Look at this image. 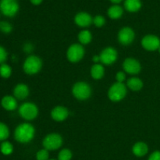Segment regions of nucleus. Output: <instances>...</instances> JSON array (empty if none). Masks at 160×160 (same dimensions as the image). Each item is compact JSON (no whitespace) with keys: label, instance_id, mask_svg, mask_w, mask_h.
<instances>
[{"label":"nucleus","instance_id":"obj_17","mask_svg":"<svg viewBox=\"0 0 160 160\" xmlns=\"http://www.w3.org/2000/svg\"><path fill=\"white\" fill-rule=\"evenodd\" d=\"M133 153L136 156L138 157H142V156H145L148 152V146L144 142H138L133 147Z\"/></svg>","mask_w":160,"mask_h":160},{"label":"nucleus","instance_id":"obj_24","mask_svg":"<svg viewBox=\"0 0 160 160\" xmlns=\"http://www.w3.org/2000/svg\"><path fill=\"white\" fill-rule=\"evenodd\" d=\"M12 74V69L8 64L2 63L0 65V76L3 78H8Z\"/></svg>","mask_w":160,"mask_h":160},{"label":"nucleus","instance_id":"obj_6","mask_svg":"<svg viewBox=\"0 0 160 160\" xmlns=\"http://www.w3.org/2000/svg\"><path fill=\"white\" fill-rule=\"evenodd\" d=\"M0 10L3 15L12 17L19 10V4L17 0H1Z\"/></svg>","mask_w":160,"mask_h":160},{"label":"nucleus","instance_id":"obj_3","mask_svg":"<svg viewBox=\"0 0 160 160\" xmlns=\"http://www.w3.org/2000/svg\"><path fill=\"white\" fill-rule=\"evenodd\" d=\"M73 95L79 100H86L92 95V89L89 84L85 82H78L73 85Z\"/></svg>","mask_w":160,"mask_h":160},{"label":"nucleus","instance_id":"obj_10","mask_svg":"<svg viewBox=\"0 0 160 160\" xmlns=\"http://www.w3.org/2000/svg\"><path fill=\"white\" fill-rule=\"evenodd\" d=\"M142 45L148 51H156L160 46V40L156 35H146L142 40Z\"/></svg>","mask_w":160,"mask_h":160},{"label":"nucleus","instance_id":"obj_11","mask_svg":"<svg viewBox=\"0 0 160 160\" xmlns=\"http://www.w3.org/2000/svg\"><path fill=\"white\" fill-rule=\"evenodd\" d=\"M119 42L124 45H128L133 42L134 39V32L131 28H123L118 34Z\"/></svg>","mask_w":160,"mask_h":160},{"label":"nucleus","instance_id":"obj_26","mask_svg":"<svg viewBox=\"0 0 160 160\" xmlns=\"http://www.w3.org/2000/svg\"><path fill=\"white\" fill-rule=\"evenodd\" d=\"M12 27L9 22L1 21L0 22V31L5 34H9L12 31Z\"/></svg>","mask_w":160,"mask_h":160},{"label":"nucleus","instance_id":"obj_28","mask_svg":"<svg viewBox=\"0 0 160 160\" xmlns=\"http://www.w3.org/2000/svg\"><path fill=\"white\" fill-rule=\"evenodd\" d=\"M37 160H48V152L47 149H42L38 152L36 155Z\"/></svg>","mask_w":160,"mask_h":160},{"label":"nucleus","instance_id":"obj_29","mask_svg":"<svg viewBox=\"0 0 160 160\" xmlns=\"http://www.w3.org/2000/svg\"><path fill=\"white\" fill-rule=\"evenodd\" d=\"M93 23L96 27H98V28H101V27H102L103 25L105 24V23H106V20H105L104 17L98 15V16H96V17L94 18Z\"/></svg>","mask_w":160,"mask_h":160},{"label":"nucleus","instance_id":"obj_31","mask_svg":"<svg viewBox=\"0 0 160 160\" xmlns=\"http://www.w3.org/2000/svg\"><path fill=\"white\" fill-rule=\"evenodd\" d=\"M116 79H117V82L123 83V81L125 80V74L123 72H118L116 75Z\"/></svg>","mask_w":160,"mask_h":160},{"label":"nucleus","instance_id":"obj_30","mask_svg":"<svg viewBox=\"0 0 160 160\" xmlns=\"http://www.w3.org/2000/svg\"><path fill=\"white\" fill-rule=\"evenodd\" d=\"M6 59H7V52L2 46L0 45V64L4 63Z\"/></svg>","mask_w":160,"mask_h":160},{"label":"nucleus","instance_id":"obj_36","mask_svg":"<svg viewBox=\"0 0 160 160\" xmlns=\"http://www.w3.org/2000/svg\"><path fill=\"white\" fill-rule=\"evenodd\" d=\"M110 1L113 3H120L121 2L122 0H110Z\"/></svg>","mask_w":160,"mask_h":160},{"label":"nucleus","instance_id":"obj_14","mask_svg":"<svg viewBox=\"0 0 160 160\" xmlns=\"http://www.w3.org/2000/svg\"><path fill=\"white\" fill-rule=\"evenodd\" d=\"M75 23L78 25L79 27H82V28H85V27H88L92 24V17H91L90 14L84 12H81L76 15L74 18Z\"/></svg>","mask_w":160,"mask_h":160},{"label":"nucleus","instance_id":"obj_4","mask_svg":"<svg viewBox=\"0 0 160 160\" xmlns=\"http://www.w3.org/2000/svg\"><path fill=\"white\" fill-rule=\"evenodd\" d=\"M127 95V88L123 83L117 82L109 88L108 95L109 99L113 102H119L123 99Z\"/></svg>","mask_w":160,"mask_h":160},{"label":"nucleus","instance_id":"obj_34","mask_svg":"<svg viewBox=\"0 0 160 160\" xmlns=\"http://www.w3.org/2000/svg\"><path fill=\"white\" fill-rule=\"evenodd\" d=\"M31 2H32V4L34 5H39L42 3V0H31Z\"/></svg>","mask_w":160,"mask_h":160},{"label":"nucleus","instance_id":"obj_33","mask_svg":"<svg viewBox=\"0 0 160 160\" xmlns=\"http://www.w3.org/2000/svg\"><path fill=\"white\" fill-rule=\"evenodd\" d=\"M23 50H24L26 52H31L33 50V46L30 43H27L26 45L23 46Z\"/></svg>","mask_w":160,"mask_h":160},{"label":"nucleus","instance_id":"obj_27","mask_svg":"<svg viewBox=\"0 0 160 160\" xmlns=\"http://www.w3.org/2000/svg\"><path fill=\"white\" fill-rule=\"evenodd\" d=\"M59 160H70L72 158V152L69 149H62L59 153Z\"/></svg>","mask_w":160,"mask_h":160},{"label":"nucleus","instance_id":"obj_12","mask_svg":"<svg viewBox=\"0 0 160 160\" xmlns=\"http://www.w3.org/2000/svg\"><path fill=\"white\" fill-rule=\"evenodd\" d=\"M123 67L125 71L130 74H138L142 69L140 62L133 58H128L125 59Z\"/></svg>","mask_w":160,"mask_h":160},{"label":"nucleus","instance_id":"obj_20","mask_svg":"<svg viewBox=\"0 0 160 160\" xmlns=\"http://www.w3.org/2000/svg\"><path fill=\"white\" fill-rule=\"evenodd\" d=\"M123 10L121 6H112L108 10V15L112 19H119L123 15Z\"/></svg>","mask_w":160,"mask_h":160},{"label":"nucleus","instance_id":"obj_13","mask_svg":"<svg viewBox=\"0 0 160 160\" xmlns=\"http://www.w3.org/2000/svg\"><path fill=\"white\" fill-rule=\"evenodd\" d=\"M51 116L56 121H63L69 116L68 109L63 106H56L52 110Z\"/></svg>","mask_w":160,"mask_h":160},{"label":"nucleus","instance_id":"obj_32","mask_svg":"<svg viewBox=\"0 0 160 160\" xmlns=\"http://www.w3.org/2000/svg\"><path fill=\"white\" fill-rule=\"evenodd\" d=\"M148 160H160V152H154L150 156Z\"/></svg>","mask_w":160,"mask_h":160},{"label":"nucleus","instance_id":"obj_2","mask_svg":"<svg viewBox=\"0 0 160 160\" xmlns=\"http://www.w3.org/2000/svg\"><path fill=\"white\" fill-rule=\"evenodd\" d=\"M42 67V59L36 56H30L26 59L23 68L26 73L30 75L38 73Z\"/></svg>","mask_w":160,"mask_h":160},{"label":"nucleus","instance_id":"obj_5","mask_svg":"<svg viewBox=\"0 0 160 160\" xmlns=\"http://www.w3.org/2000/svg\"><path fill=\"white\" fill-rule=\"evenodd\" d=\"M19 113L22 118L27 120H32L38 116V109L34 103L25 102L19 108Z\"/></svg>","mask_w":160,"mask_h":160},{"label":"nucleus","instance_id":"obj_7","mask_svg":"<svg viewBox=\"0 0 160 160\" xmlns=\"http://www.w3.org/2000/svg\"><path fill=\"white\" fill-rule=\"evenodd\" d=\"M62 144V138L59 134H51L47 135L43 140V146L45 149L56 150L60 148Z\"/></svg>","mask_w":160,"mask_h":160},{"label":"nucleus","instance_id":"obj_16","mask_svg":"<svg viewBox=\"0 0 160 160\" xmlns=\"http://www.w3.org/2000/svg\"><path fill=\"white\" fill-rule=\"evenodd\" d=\"M1 105L7 111H13L17 108V99L10 95L3 97L1 100Z\"/></svg>","mask_w":160,"mask_h":160},{"label":"nucleus","instance_id":"obj_25","mask_svg":"<svg viewBox=\"0 0 160 160\" xmlns=\"http://www.w3.org/2000/svg\"><path fill=\"white\" fill-rule=\"evenodd\" d=\"M9 136V130L6 124L0 122V141L6 140Z\"/></svg>","mask_w":160,"mask_h":160},{"label":"nucleus","instance_id":"obj_22","mask_svg":"<svg viewBox=\"0 0 160 160\" xmlns=\"http://www.w3.org/2000/svg\"><path fill=\"white\" fill-rule=\"evenodd\" d=\"M78 39H79V42L81 44H83V45H87V44L90 43L91 41H92V35L90 31L85 30V31H82L79 33V34H78Z\"/></svg>","mask_w":160,"mask_h":160},{"label":"nucleus","instance_id":"obj_38","mask_svg":"<svg viewBox=\"0 0 160 160\" xmlns=\"http://www.w3.org/2000/svg\"><path fill=\"white\" fill-rule=\"evenodd\" d=\"M49 160H55V159H49Z\"/></svg>","mask_w":160,"mask_h":160},{"label":"nucleus","instance_id":"obj_1","mask_svg":"<svg viewBox=\"0 0 160 160\" xmlns=\"http://www.w3.org/2000/svg\"><path fill=\"white\" fill-rule=\"evenodd\" d=\"M35 130L30 123H21L16 128L14 138L20 143H28L34 138Z\"/></svg>","mask_w":160,"mask_h":160},{"label":"nucleus","instance_id":"obj_9","mask_svg":"<svg viewBox=\"0 0 160 160\" xmlns=\"http://www.w3.org/2000/svg\"><path fill=\"white\" fill-rule=\"evenodd\" d=\"M99 56L100 61L103 64L110 65V64L114 63L117 61L118 54H117V52L115 48L109 47V48H106L105 49H103Z\"/></svg>","mask_w":160,"mask_h":160},{"label":"nucleus","instance_id":"obj_37","mask_svg":"<svg viewBox=\"0 0 160 160\" xmlns=\"http://www.w3.org/2000/svg\"><path fill=\"white\" fill-rule=\"evenodd\" d=\"M158 50H159V53H160V46H159V49H158Z\"/></svg>","mask_w":160,"mask_h":160},{"label":"nucleus","instance_id":"obj_35","mask_svg":"<svg viewBox=\"0 0 160 160\" xmlns=\"http://www.w3.org/2000/svg\"><path fill=\"white\" fill-rule=\"evenodd\" d=\"M93 61H94V62H99V61H100V56H94Z\"/></svg>","mask_w":160,"mask_h":160},{"label":"nucleus","instance_id":"obj_19","mask_svg":"<svg viewBox=\"0 0 160 160\" xmlns=\"http://www.w3.org/2000/svg\"><path fill=\"white\" fill-rule=\"evenodd\" d=\"M104 67L101 64H95L91 69V75L95 80H99L104 76Z\"/></svg>","mask_w":160,"mask_h":160},{"label":"nucleus","instance_id":"obj_8","mask_svg":"<svg viewBox=\"0 0 160 160\" xmlns=\"http://www.w3.org/2000/svg\"><path fill=\"white\" fill-rule=\"evenodd\" d=\"M67 59L71 62H78L84 57V49L80 44H73L70 48L67 53Z\"/></svg>","mask_w":160,"mask_h":160},{"label":"nucleus","instance_id":"obj_18","mask_svg":"<svg viewBox=\"0 0 160 160\" xmlns=\"http://www.w3.org/2000/svg\"><path fill=\"white\" fill-rule=\"evenodd\" d=\"M124 7L129 12H137L142 7L140 0H125Z\"/></svg>","mask_w":160,"mask_h":160},{"label":"nucleus","instance_id":"obj_21","mask_svg":"<svg viewBox=\"0 0 160 160\" xmlns=\"http://www.w3.org/2000/svg\"><path fill=\"white\" fill-rule=\"evenodd\" d=\"M128 86L133 91H139L143 87V82L138 78H132L128 81Z\"/></svg>","mask_w":160,"mask_h":160},{"label":"nucleus","instance_id":"obj_15","mask_svg":"<svg viewBox=\"0 0 160 160\" xmlns=\"http://www.w3.org/2000/svg\"><path fill=\"white\" fill-rule=\"evenodd\" d=\"M13 95L17 99H25L29 95V88L24 84H19L14 88Z\"/></svg>","mask_w":160,"mask_h":160},{"label":"nucleus","instance_id":"obj_23","mask_svg":"<svg viewBox=\"0 0 160 160\" xmlns=\"http://www.w3.org/2000/svg\"><path fill=\"white\" fill-rule=\"evenodd\" d=\"M0 151L5 156L10 155L13 151V147L12 144L9 142H3L0 145Z\"/></svg>","mask_w":160,"mask_h":160}]
</instances>
